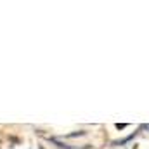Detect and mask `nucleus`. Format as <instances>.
Instances as JSON below:
<instances>
[{"label": "nucleus", "mask_w": 149, "mask_h": 149, "mask_svg": "<svg viewBox=\"0 0 149 149\" xmlns=\"http://www.w3.org/2000/svg\"><path fill=\"white\" fill-rule=\"evenodd\" d=\"M125 127H127V125H125V123H116V128H118V130H123V128H125Z\"/></svg>", "instance_id": "obj_1"}]
</instances>
